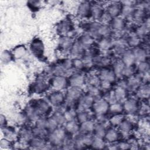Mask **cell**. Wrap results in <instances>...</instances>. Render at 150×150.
Wrapping results in <instances>:
<instances>
[{"mask_svg": "<svg viewBox=\"0 0 150 150\" xmlns=\"http://www.w3.org/2000/svg\"><path fill=\"white\" fill-rule=\"evenodd\" d=\"M125 66L122 62L121 59H118L114 62L112 65V70L116 75V77H121L122 73L125 68Z\"/></svg>", "mask_w": 150, "mask_h": 150, "instance_id": "f546056e", "label": "cell"}, {"mask_svg": "<svg viewBox=\"0 0 150 150\" xmlns=\"http://www.w3.org/2000/svg\"><path fill=\"white\" fill-rule=\"evenodd\" d=\"M121 60L126 67L133 66L136 63L132 50L128 49L121 55Z\"/></svg>", "mask_w": 150, "mask_h": 150, "instance_id": "44dd1931", "label": "cell"}, {"mask_svg": "<svg viewBox=\"0 0 150 150\" xmlns=\"http://www.w3.org/2000/svg\"><path fill=\"white\" fill-rule=\"evenodd\" d=\"M32 53L37 57H42L44 52V44L40 39H33L30 45Z\"/></svg>", "mask_w": 150, "mask_h": 150, "instance_id": "5bb4252c", "label": "cell"}, {"mask_svg": "<svg viewBox=\"0 0 150 150\" xmlns=\"http://www.w3.org/2000/svg\"><path fill=\"white\" fill-rule=\"evenodd\" d=\"M114 94L117 102H120L122 103L128 97V90L127 88L117 86L116 88L113 90Z\"/></svg>", "mask_w": 150, "mask_h": 150, "instance_id": "484cf974", "label": "cell"}, {"mask_svg": "<svg viewBox=\"0 0 150 150\" xmlns=\"http://www.w3.org/2000/svg\"><path fill=\"white\" fill-rule=\"evenodd\" d=\"M124 111V108L122 103L120 102H115L110 104L108 112L112 114L122 113Z\"/></svg>", "mask_w": 150, "mask_h": 150, "instance_id": "1f68e13d", "label": "cell"}, {"mask_svg": "<svg viewBox=\"0 0 150 150\" xmlns=\"http://www.w3.org/2000/svg\"><path fill=\"white\" fill-rule=\"evenodd\" d=\"M95 124L93 121L88 120L80 124V132L82 134H89L94 132Z\"/></svg>", "mask_w": 150, "mask_h": 150, "instance_id": "4316f807", "label": "cell"}, {"mask_svg": "<svg viewBox=\"0 0 150 150\" xmlns=\"http://www.w3.org/2000/svg\"><path fill=\"white\" fill-rule=\"evenodd\" d=\"M56 30L61 36H68L69 33L73 30L72 23L69 19L62 20L57 24Z\"/></svg>", "mask_w": 150, "mask_h": 150, "instance_id": "7c38bea8", "label": "cell"}, {"mask_svg": "<svg viewBox=\"0 0 150 150\" xmlns=\"http://www.w3.org/2000/svg\"><path fill=\"white\" fill-rule=\"evenodd\" d=\"M63 126L66 131L70 135L80 132V123L76 120L66 121Z\"/></svg>", "mask_w": 150, "mask_h": 150, "instance_id": "603a6c76", "label": "cell"}, {"mask_svg": "<svg viewBox=\"0 0 150 150\" xmlns=\"http://www.w3.org/2000/svg\"><path fill=\"white\" fill-rule=\"evenodd\" d=\"M125 118V115L122 113L112 114V115L109 118L108 122L110 125L113 127H117L121 123V122Z\"/></svg>", "mask_w": 150, "mask_h": 150, "instance_id": "4dcf8cb0", "label": "cell"}, {"mask_svg": "<svg viewBox=\"0 0 150 150\" xmlns=\"http://www.w3.org/2000/svg\"><path fill=\"white\" fill-rule=\"evenodd\" d=\"M69 80L64 76H54L50 80V86L54 91H61L67 88L69 86Z\"/></svg>", "mask_w": 150, "mask_h": 150, "instance_id": "277c9868", "label": "cell"}, {"mask_svg": "<svg viewBox=\"0 0 150 150\" xmlns=\"http://www.w3.org/2000/svg\"><path fill=\"white\" fill-rule=\"evenodd\" d=\"M74 41L69 36H60L59 40V47L62 52H70Z\"/></svg>", "mask_w": 150, "mask_h": 150, "instance_id": "2e32d148", "label": "cell"}, {"mask_svg": "<svg viewBox=\"0 0 150 150\" xmlns=\"http://www.w3.org/2000/svg\"><path fill=\"white\" fill-rule=\"evenodd\" d=\"M86 52V49L81 46V45L77 41H74L70 52L71 54L78 56H83Z\"/></svg>", "mask_w": 150, "mask_h": 150, "instance_id": "f1b7e54d", "label": "cell"}, {"mask_svg": "<svg viewBox=\"0 0 150 150\" xmlns=\"http://www.w3.org/2000/svg\"><path fill=\"white\" fill-rule=\"evenodd\" d=\"M121 135L122 134L120 131L116 130L115 128H110L107 129L104 138L108 142L114 143L119 139Z\"/></svg>", "mask_w": 150, "mask_h": 150, "instance_id": "cb8c5ba5", "label": "cell"}, {"mask_svg": "<svg viewBox=\"0 0 150 150\" xmlns=\"http://www.w3.org/2000/svg\"><path fill=\"white\" fill-rule=\"evenodd\" d=\"M30 104L35 108L40 117H46L52 111V105L46 100L39 99L35 100Z\"/></svg>", "mask_w": 150, "mask_h": 150, "instance_id": "7a4b0ae2", "label": "cell"}, {"mask_svg": "<svg viewBox=\"0 0 150 150\" xmlns=\"http://www.w3.org/2000/svg\"><path fill=\"white\" fill-rule=\"evenodd\" d=\"M98 49L105 52L113 49V40L111 38H103L98 39Z\"/></svg>", "mask_w": 150, "mask_h": 150, "instance_id": "d4e9b609", "label": "cell"}, {"mask_svg": "<svg viewBox=\"0 0 150 150\" xmlns=\"http://www.w3.org/2000/svg\"><path fill=\"white\" fill-rule=\"evenodd\" d=\"M94 100V98L87 93L85 95H82L78 101L77 111H88V109L92 108Z\"/></svg>", "mask_w": 150, "mask_h": 150, "instance_id": "ba28073f", "label": "cell"}, {"mask_svg": "<svg viewBox=\"0 0 150 150\" xmlns=\"http://www.w3.org/2000/svg\"><path fill=\"white\" fill-rule=\"evenodd\" d=\"M105 12L104 8L103 5L100 3H96L93 4L91 6V18H93V19L96 21L100 20L101 16Z\"/></svg>", "mask_w": 150, "mask_h": 150, "instance_id": "d6986e66", "label": "cell"}, {"mask_svg": "<svg viewBox=\"0 0 150 150\" xmlns=\"http://www.w3.org/2000/svg\"><path fill=\"white\" fill-rule=\"evenodd\" d=\"M149 17V11L142 8L135 7V11L132 14L131 18V21L134 23L138 25H141L144 23L145 20Z\"/></svg>", "mask_w": 150, "mask_h": 150, "instance_id": "52a82bcc", "label": "cell"}, {"mask_svg": "<svg viewBox=\"0 0 150 150\" xmlns=\"http://www.w3.org/2000/svg\"><path fill=\"white\" fill-rule=\"evenodd\" d=\"M98 75L101 80H106L111 83L114 82L117 78L112 69H110L107 67L103 68L98 72Z\"/></svg>", "mask_w": 150, "mask_h": 150, "instance_id": "ac0fdd59", "label": "cell"}, {"mask_svg": "<svg viewBox=\"0 0 150 150\" xmlns=\"http://www.w3.org/2000/svg\"><path fill=\"white\" fill-rule=\"evenodd\" d=\"M1 145L4 148H8L9 145H11V142L8 139H3L1 140Z\"/></svg>", "mask_w": 150, "mask_h": 150, "instance_id": "f35d334b", "label": "cell"}, {"mask_svg": "<svg viewBox=\"0 0 150 150\" xmlns=\"http://www.w3.org/2000/svg\"><path fill=\"white\" fill-rule=\"evenodd\" d=\"M135 97L137 98L146 100L149 97V83H142L135 91Z\"/></svg>", "mask_w": 150, "mask_h": 150, "instance_id": "e0dca14e", "label": "cell"}, {"mask_svg": "<svg viewBox=\"0 0 150 150\" xmlns=\"http://www.w3.org/2000/svg\"><path fill=\"white\" fill-rule=\"evenodd\" d=\"M6 120L3 115H1V127L4 128V127H6Z\"/></svg>", "mask_w": 150, "mask_h": 150, "instance_id": "ab89813d", "label": "cell"}, {"mask_svg": "<svg viewBox=\"0 0 150 150\" xmlns=\"http://www.w3.org/2000/svg\"><path fill=\"white\" fill-rule=\"evenodd\" d=\"M121 9V2H112L107 5L105 10L112 18H114L120 16Z\"/></svg>", "mask_w": 150, "mask_h": 150, "instance_id": "4fadbf2b", "label": "cell"}, {"mask_svg": "<svg viewBox=\"0 0 150 150\" xmlns=\"http://www.w3.org/2000/svg\"><path fill=\"white\" fill-rule=\"evenodd\" d=\"M14 59H20L24 57L27 54V49L24 45L16 46L12 52Z\"/></svg>", "mask_w": 150, "mask_h": 150, "instance_id": "83f0119b", "label": "cell"}, {"mask_svg": "<svg viewBox=\"0 0 150 150\" xmlns=\"http://www.w3.org/2000/svg\"><path fill=\"white\" fill-rule=\"evenodd\" d=\"M69 133L66 131L64 127H58L53 131L49 132L48 138L53 145H60L64 143L67 140Z\"/></svg>", "mask_w": 150, "mask_h": 150, "instance_id": "6da1fadb", "label": "cell"}, {"mask_svg": "<svg viewBox=\"0 0 150 150\" xmlns=\"http://www.w3.org/2000/svg\"><path fill=\"white\" fill-rule=\"evenodd\" d=\"M124 111L127 112L128 114H137L140 104L138 102V99L135 98H127L123 103Z\"/></svg>", "mask_w": 150, "mask_h": 150, "instance_id": "5b68a950", "label": "cell"}, {"mask_svg": "<svg viewBox=\"0 0 150 150\" xmlns=\"http://www.w3.org/2000/svg\"><path fill=\"white\" fill-rule=\"evenodd\" d=\"M86 77L81 73H73L69 78V83L70 87L81 88L85 84Z\"/></svg>", "mask_w": 150, "mask_h": 150, "instance_id": "8fae6325", "label": "cell"}, {"mask_svg": "<svg viewBox=\"0 0 150 150\" xmlns=\"http://www.w3.org/2000/svg\"><path fill=\"white\" fill-rule=\"evenodd\" d=\"M118 146L121 149H128L131 146V144L127 142H121L118 144Z\"/></svg>", "mask_w": 150, "mask_h": 150, "instance_id": "74e56055", "label": "cell"}, {"mask_svg": "<svg viewBox=\"0 0 150 150\" xmlns=\"http://www.w3.org/2000/svg\"><path fill=\"white\" fill-rule=\"evenodd\" d=\"M134 122L132 121L129 119L125 118L121 123L118 125L119 131L122 135L128 134L132 131L134 128Z\"/></svg>", "mask_w": 150, "mask_h": 150, "instance_id": "7402d4cb", "label": "cell"}, {"mask_svg": "<svg viewBox=\"0 0 150 150\" xmlns=\"http://www.w3.org/2000/svg\"><path fill=\"white\" fill-rule=\"evenodd\" d=\"M92 3L90 1H85L81 2L77 8V15L80 19H86L91 18Z\"/></svg>", "mask_w": 150, "mask_h": 150, "instance_id": "8992f818", "label": "cell"}, {"mask_svg": "<svg viewBox=\"0 0 150 150\" xmlns=\"http://www.w3.org/2000/svg\"><path fill=\"white\" fill-rule=\"evenodd\" d=\"M46 77L44 75L40 76L35 81L32 86V90L33 93L37 94H43L45 93L50 87V84H48L46 81Z\"/></svg>", "mask_w": 150, "mask_h": 150, "instance_id": "9c48e42d", "label": "cell"}, {"mask_svg": "<svg viewBox=\"0 0 150 150\" xmlns=\"http://www.w3.org/2000/svg\"><path fill=\"white\" fill-rule=\"evenodd\" d=\"M136 70L139 74L142 75L149 72V64L148 61H145L138 63L136 66Z\"/></svg>", "mask_w": 150, "mask_h": 150, "instance_id": "d6a6232c", "label": "cell"}, {"mask_svg": "<svg viewBox=\"0 0 150 150\" xmlns=\"http://www.w3.org/2000/svg\"><path fill=\"white\" fill-rule=\"evenodd\" d=\"M1 59L2 62H3L4 63H8L11 62L13 59H14V57L12 52H9L8 50H5L1 54Z\"/></svg>", "mask_w": 150, "mask_h": 150, "instance_id": "836d02e7", "label": "cell"}, {"mask_svg": "<svg viewBox=\"0 0 150 150\" xmlns=\"http://www.w3.org/2000/svg\"><path fill=\"white\" fill-rule=\"evenodd\" d=\"M66 101V96L61 91H54L48 96V101L54 107H58L63 105Z\"/></svg>", "mask_w": 150, "mask_h": 150, "instance_id": "30bf717a", "label": "cell"}, {"mask_svg": "<svg viewBox=\"0 0 150 150\" xmlns=\"http://www.w3.org/2000/svg\"><path fill=\"white\" fill-rule=\"evenodd\" d=\"M109 106L110 104L104 98L100 97L94 100L92 108L96 116L105 115L108 112Z\"/></svg>", "mask_w": 150, "mask_h": 150, "instance_id": "3957f363", "label": "cell"}, {"mask_svg": "<svg viewBox=\"0 0 150 150\" xmlns=\"http://www.w3.org/2000/svg\"><path fill=\"white\" fill-rule=\"evenodd\" d=\"M91 146L97 149L103 148L104 146H105V142L104 141L103 138L94 136V139H93Z\"/></svg>", "mask_w": 150, "mask_h": 150, "instance_id": "e575fe53", "label": "cell"}, {"mask_svg": "<svg viewBox=\"0 0 150 150\" xmlns=\"http://www.w3.org/2000/svg\"><path fill=\"white\" fill-rule=\"evenodd\" d=\"M77 40L86 50L93 47L95 39L90 35L86 33L81 35Z\"/></svg>", "mask_w": 150, "mask_h": 150, "instance_id": "ffe728a7", "label": "cell"}, {"mask_svg": "<svg viewBox=\"0 0 150 150\" xmlns=\"http://www.w3.org/2000/svg\"><path fill=\"white\" fill-rule=\"evenodd\" d=\"M72 64L73 68L77 70H81L84 69V66L81 58L76 57L74 59H72Z\"/></svg>", "mask_w": 150, "mask_h": 150, "instance_id": "8d00e7d4", "label": "cell"}, {"mask_svg": "<svg viewBox=\"0 0 150 150\" xmlns=\"http://www.w3.org/2000/svg\"><path fill=\"white\" fill-rule=\"evenodd\" d=\"M89 115L87 111H77L76 120L80 123H82L88 120H89Z\"/></svg>", "mask_w": 150, "mask_h": 150, "instance_id": "d590c367", "label": "cell"}, {"mask_svg": "<svg viewBox=\"0 0 150 150\" xmlns=\"http://www.w3.org/2000/svg\"><path fill=\"white\" fill-rule=\"evenodd\" d=\"M132 50L135 59L136 63L148 60L149 50H147L142 46H139L132 49Z\"/></svg>", "mask_w": 150, "mask_h": 150, "instance_id": "9a60e30c", "label": "cell"}]
</instances>
